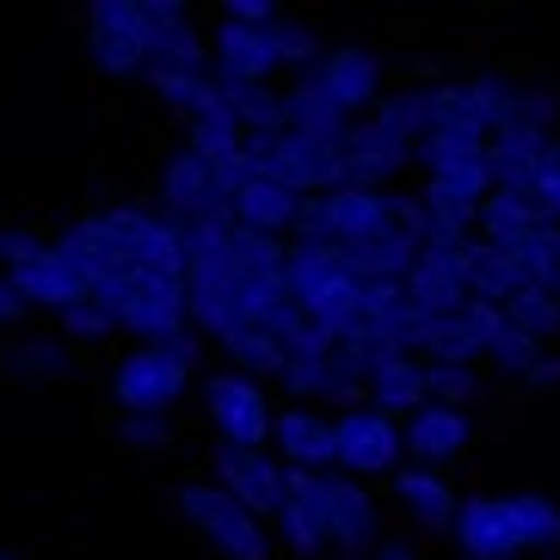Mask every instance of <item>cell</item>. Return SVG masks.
Returning a JSON list of instances; mask_svg holds the SVG:
<instances>
[{
	"instance_id": "cell-5",
	"label": "cell",
	"mask_w": 560,
	"mask_h": 560,
	"mask_svg": "<svg viewBox=\"0 0 560 560\" xmlns=\"http://www.w3.org/2000/svg\"><path fill=\"white\" fill-rule=\"evenodd\" d=\"M198 400H203V419H210L215 444L271 450V395H265V382L234 376V370L215 363L210 376H198Z\"/></svg>"
},
{
	"instance_id": "cell-42",
	"label": "cell",
	"mask_w": 560,
	"mask_h": 560,
	"mask_svg": "<svg viewBox=\"0 0 560 560\" xmlns=\"http://www.w3.org/2000/svg\"><path fill=\"white\" fill-rule=\"evenodd\" d=\"M278 13H283V7H271V0H229L215 19H222V25H253V32H265Z\"/></svg>"
},
{
	"instance_id": "cell-37",
	"label": "cell",
	"mask_w": 560,
	"mask_h": 560,
	"mask_svg": "<svg viewBox=\"0 0 560 560\" xmlns=\"http://www.w3.org/2000/svg\"><path fill=\"white\" fill-rule=\"evenodd\" d=\"M499 314H505V327L529 332L536 346H548V339H560V302L548 296V290H517V296H511Z\"/></svg>"
},
{
	"instance_id": "cell-1",
	"label": "cell",
	"mask_w": 560,
	"mask_h": 560,
	"mask_svg": "<svg viewBox=\"0 0 560 560\" xmlns=\"http://www.w3.org/2000/svg\"><path fill=\"white\" fill-rule=\"evenodd\" d=\"M198 358H203L198 332H179L166 346H130L112 363L105 388H112L124 419H166V412L198 388Z\"/></svg>"
},
{
	"instance_id": "cell-4",
	"label": "cell",
	"mask_w": 560,
	"mask_h": 560,
	"mask_svg": "<svg viewBox=\"0 0 560 560\" xmlns=\"http://www.w3.org/2000/svg\"><path fill=\"white\" fill-rule=\"evenodd\" d=\"M283 283H290V296H296V308L308 320H320L332 332L358 327L363 278H351L346 259L332 247H296V241H283Z\"/></svg>"
},
{
	"instance_id": "cell-11",
	"label": "cell",
	"mask_w": 560,
	"mask_h": 560,
	"mask_svg": "<svg viewBox=\"0 0 560 560\" xmlns=\"http://www.w3.org/2000/svg\"><path fill=\"white\" fill-rule=\"evenodd\" d=\"M499 327H505V314L493 302H468L456 314H431L412 358L425 363V370H480V351H487V339Z\"/></svg>"
},
{
	"instance_id": "cell-13",
	"label": "cell",
	"mask_w": 560,
	"mask_h": 560,
	"mask_svg": "<svg viewBox=\"0 0 560 560\" xmlns=\"http://www.w3.org/2000/svg\"><path fill=\"white\" fill-rule=\"evenodd\" d=\"M210 480L234 499L241 511H253L259 524H271V511L283 499V462L271 450H229L210 444Z\"/></svg>"
},
{
	"instance_id": "cell-8",
	"label": "cell",
	"mask_w": 560,
	"mask_h": 560,
	"mask_svg": "<svg viewBox=\"0 0 560 560\" xmlns=\"http://www.w3.org/2000/svg\"><path fill=\"white\" fill-rule=\"evenodd\" d=\"M320 93H327V105L346 124H363V117L382 105V93H388V62H382V50H370V44H327L320 50V62L302 68Z\"/></svg>"
},
{
	"instance_id": "cell-19",
	"label": "cell",
	"mask_w": 560,
	"mask_h": 560,
	"mask_svg": "<svg viewBox=\"0 0 560 560\" xmlns=\"http://www.w3.org/2000/svg\"><path fill=\"white\" fill-rule=\"evenodd\" d=\"M388 499H395V505L407 511V524L425 529V536H450L456 505H462L450 475H431V468H412V462H400L395 475H388Z\"/></svg>"
},
{
	"instance_id": "cell-33",
	"label": "cell",
	"mask_w": 560,
	"mask_h": 560,
	"mask_svg": "<svg viewBox=\"0 0 560 560\" xmlns=\"http://www.w3.org/2000/svg\"><path fill=\"white\" fill-rule=\"evenodd\" d=\"M215 351H222V370L253 376V382H271L278 376V363H283V346L271 339V332H222Z\"/></svg>"
},
{
	"instance_id": "cell-10",
	"label": "cell",
	"mask_w": 560,
	"mask_h": 560,
	"mask_svg": "<svg viewBox=\"0 0 560 560\" xmlns=\"http://www.w3.org/2000/svg\"><path fill=\"white\" fill-rule=\"evenodd\" d=\"M247 154L259 173H271L296 198H327V191H339V149H320L308 136H290V130L247 136Z\"/></svg>"
},
{
	"instance_id": "cell-3",
	"label": "cell",
	"mask_w": 560,
	"mask_h": 560,
	"mask_svg": "<svg viewBox=\"0 0 560 560\" xmlns=\"http://www.w3.org/2000/svg\"><path fill=\"white\" fill-rule=\"evenodd\" d=\"M173 517H179L191 536H203L210 555H222V560H271V529H265L253 511L234 505L210 475L173 487Z\"/></svg>"
},
{
	"instance_id": "cell-24",
	"label": "cell",
	"mask_w": 560,
	"mask_h": 560,
	"mask_svg": "<svg viewBox=\"0 0 560 560\" xmlns=\"http://www.w3.org/2000/svg\"><path fill=\"white\" fill-rule=\"evenodd\" d=\"M511 517V536H517V560H560V505L536 487H517V493H499Z\"/></svg>"
},
{
	"instance_id": "cell-17",
	"label": "cell",
	"mask_w": 560,
	"mask_h": 560,
	"mask_svg": "<svg viewBox=\"0 0 560 560\" xmlns=\"http://www.w3.org/2000/svg\"><path fill=\"white\" fill-rule=\"evenodd\" d=\"M358 136L382 161L412 166L419 142H425V86H400V93H382V105L358 124Z\"/></svg>"
},
{
	"instance_id": "cell-6",
	"label": "cell",
	"mask_w": 560,
	"mask_h": 560,
	"mask_svg": "<svg viewBox=\"0 0 560 560\" xmlns=\"http://www.w3.org/2000/svg\"><path fill=\"white\" fill-rule=\"evenodd\" d=\"M86 62L105 81H142L149 74V13L142 0H100L86 7Z\"/></svg>"
},
{
	"instance_id": "cell-35",
	"label": "cell",
	"mask_w": 560,
	"mask_h": 560,
	"mask_svg": "<svg viewBox=\"0 0 560 560\" xmlns=\"http://www.w3.org/2000/svg\"><path fill=\"white\" fill-rule=\"evenodd\" d=\"M548 358V346H536L529 332H517V327H499L493 339H487V351H480V370H493L499 382H524L536 363Z\"/></svg>"
},
{
	"instance_id": "cell-39",
	"label": "cell",
	"mask_w": 560,
	"mask_h": 560,
	"mask_svg": "<svg viewBox=\"0 0 560 560\" xmlns=\"http://www.w3.org/2000/svg\"><path fill=\"white\" fill-rule=\"evenodd\" d=\"M425 400H431V407L468 412L480 400V376H475V370H425Z\"/></svg>"
},
{
	"instance_id": "cell-18",
	"label": "cell",
	"mask_w": 560,
	"mask_h": 560,
	"mask_svg": "<svg viewBox=\"0 0 560 560\" xmlns=\"http://www.w3.org/2000/svg\"><path fill=\"white\" fill-rule=\"evenodd\" d=\"M419 173H425V191H419V198L450 210V215H462V222L475 229V210L493 198L487 154H438V161H419Z\"/></svg>"
},
{
	"instance_id": "cell-21",
	"label": "cell",
	"mask_w": 560,
	"mask_h": 560,
	"mask_svg": "<svg viewBox=\"0 0 560 560\" xmlns=\"http://www.w3.org/2000/svg\"><path fill=\"white\" fill-rule=\"evenodd\" d=\"M271 456L283 468H332V412L320 407H278L271 412Z\"/></svg>"
},
{
	"instance_id": "cell-26",
	"label": "cell",
	"mask_w": 560,
	"mask_h": 560,
	"mask_svg": "<svg viewBox=\"0 0 560 560\" xmlns=\"http://www.w3.org/2000/svg\"><path fill=\"white\" fill-rule=\"evenodd\" d=\"M363 400L388 419H412V412L425 407V363L395 351V358H376L370 382H363Z\"/></svg>"
},
{
	"instance_id": "cell-16",
	"label": "cell",
	"mask_w": 560,
	"mask_h": 560,
	"mask_svg": "<svg viewBox=\"0 0 560 560\" xmlns=\"http://www.w3.org/2000/svg\"><path fill=\"white\" fill-rule=\"evenodd\" d=\"M149 13V68H179V74H210V37L198 32V13L179 0H142Z\"/></svg>"
},
{
	"instance_id": "cell-25",
	"label": "cell",
	"mask_w": 560,
	"mask_h": 560,
	"mask_svg": "<svg viewBox=\"0 0 560 560\" xmlns=\"http://www.w3.org/2000/svg\"><path fill=\"white\" fill-rule=\"evenodd\" d=\"M210 74H229V81H278V62H271L265 32H253V25H222V19H215Z\"/></svg>"
},
{
	"instance_id": "cell-41",
	"label": "cell",
	"mask_w": 560,
	"mask_h": 560,
	"mask_svg": "<svg viewBox=\"0 0 560 560\" xmlns=\"http://www.w3.org/2000/svg\"><path fill=\"white\" fill-rule=\"evenodd\" d=\"M62 339H81V346H105V339H117V327L105 320L93 302L86 308H74V314H62Z\"/></svg>"
},
{
	"instance_id": "cell-29",
	"label": "cell",
	"mask_w": 560,
	"mask_h": 560,
	"mask_svg": "<svg viewBox=\"0 0 560 560\" xmlns=\"http://www.w3.org/2000/svg\"><path fill=\"white\" fill-rule=\"evenodd\" d=\"M505 259V271L517 278V290H548L560 271V229H524L517 241L493 247Z\"/></svg>"
},
{
	"instance_id": "cell-50",
	"label": "cell",
	"mask_w": 560,
	"mask_h": 560,
	"mask_svg": "<svg viewBox=\"0 0 560 560\" xmlns=\"http://www.w3.org/2000/svg\"><path fill=\"white\" fill-rule=\"evenodd\" d=\"M0 560H7V555H0Z\"/></svg>"
},
{
	"instance_id": "cell-36",
	"label": "cell",
	"mask_w": 560,
	"mask_h": 560,
	"mask_svg": "<svg viewBox=\"0 0 560 560\" xmlns=\"http://www.w3.org/2000/svg\"><path fill=\"white\" fill-rule=\"evenodd\" d=\"M462 271H468V296H475V302H493V308H505V302L517 296V278L505 271V259H499L487 241H468V253H462Z\"/></svg>"
},
{
	"instance_id": "cell-48",
	"label": "cell",
	"mask_w": 560,
	"mask_h": 560,
	"mask_svg": "<svg viewBox=\"0 0 560 560\" xmlns=\"http://www.w3.org/2000/svg\"><path fill=\"white\" fill-rule=\"evenodd\" d=\"M548 142H555V149H560V130H555V136H548Z\"/></svg>"
},
{
	"instance_id": "cell-43",
	"label": "cell",
	"mask_w": 560,
	"mask_h": 560,
	"mask_svg": "<svg viewBox=\"0 0 560 560\" xmlns=\"http://www.w3.org/2000/svg\"><path fill=\"white\" fill-rule=\"evenodd\" d=\"M370 560H431L425 542L419 536H400V529H382L376 548H370Z\"/></svg>"
},
{
	"instance_id": "cell-38",
	"label": "cell",
	"mask_w": 560,
	"mask_h": 560,
	"mask_svg": "<svg viewBox=\"0 0 560 560\" xmlns=\"http://www.w3.org/2000/svg\"><path fill=\"white\" fill-rule=\"evenodd\" d=\"M179 444V431L173 419H124L117 412V450H130V456H161V450Z\"/></svg>"
},
{
	"instance_id": "cell-49",
	"label": "cell",
	"mask_w": 560,
	"mask_h": 560,
	"mask_svg": "<svg viewBox=\"0 0 560 560\" xmlns=\"http://www.w3.org/2000/svg\"><path fill=\"white\" fill-rule=\"evenodd\" d=\"M0 229H7V222H0Z\"/></svg>"
},
{
	"instance_id": "cell-15",
	"label": "cell",
	"mask_w": 560,
	"mask_h": 560,
	"mask_svg": "<svg viewBox=\"0 0 560 560\" xmlns=\"http://www.w3.org/2000/svg\"><path fill=\"white\" fill-rule=\"evenodd\" d=\"M475 412H456V407H419L412 419H400V450H407L412 468H431V475H444L450 462H462L475 450Z\"/></svg>"
},
{
	"instance_id": "cell-12",
	"label": "cell",
	"mask_w": 560,
	"mask_h": 560,
	"mask_svg": "<svg viewBox=\"0 0 560 560\" xmlns=\"http://www.w3.org/2000/svg\"><path fill=\"white\" fill-rule=\"evenodd\" d=\"M271 382H278L283 407H363V382L339 363V351H283Z\"/></svg>"
},
{
	"instance_id": "cell-47",
	"label": "cell",
	"mask_w": 560,
	"mask_h": 560,
	"mask_svg": "<svg viewBox=\"0 0 560 560\" xmlns=\"http://www.w3.org/2000/svg\"><path fill=\"white\" fill-rule=\"evenodd\" d=\"M339 560H370V555H339Z\"/></svg>"
},
{
	"instance_id": "cell-7",
	"label": "cell",
	"mask_w": 560,
	"mask_h": 560,
	"mask_svg": "<svg viewBox=\"0 0 560 560\" xmlns=\"http://www.w3.org/2000/svg\"><path fill=\"white\" fill-rule=\"evenodd\" d=\"M154 210L179 215V222H191V229H222V222H234L222 173H215L203 154H191L185 142L166 149L161 173H154Z\"/></svg>"
},
{
	"instance_id": "cell-22",
	"label": "cell",
	"mask_w": 560,
	"mask_h": 560,
	"mask_svg": "<svg viewBox=\"0 0 560 560\" xmlns=\"http://www.w3.org/2000/svg\"><path fill=\"white\" fill-rule=\"evenodd\" d=\"M278 105H283V130H290V136H308V142H320V149H346L351 124L332 112L327 93H320L308 74H283Z\"/></svg>"
},
{
	"instance_id": "cell-45",
	"label": "cell",
	"mask_w": 560,
	"mask_h": 560,
	"mask_svg": "<svg viewBox=\"0 0 560 560\" xmlns=\"http://www.w3.org/2000/svg\"><path fill=\"white\" fill-rule=\"evenodd\" d=\"M548 382H560V358H542L536 370L524 376V388H548Z\"/></svg>"
},
{
	"instance_id": "cell-28",
	"label": "cell",
	"mask_w": 560,
	"mask_h": 560,
	"mask_svg": "<svg viewBox=\"0 0 560 560\" xmlns=\"http://www.w3.org/2000/svg\"><path fill=\"white\" fill-rule=\"evenodd\" d=\"M68 370H74V351H68L62 332L56 339H7L0 346V376H19V382H32V388H50Z\"/></svg>"
},
{
	"instance_id": "cell-20",
	"label": "cell",
	"mask_w": 560,
	"mask_h": 560,
	"mask_svg": "<svg viewBox=\"0 0 560 560\" xmlns=\"http://www.w3.org/2000/svg\"><path fill=\"white\" fill-rule=\"evenodd\" d=\"M450 542H456L462 560H517V536H511L505 499H499V493H468L456 505Z\"/></svg>"
},
{
	"instance_id": "cell-31",
	"label": "cell",
	"mask_w": 560,
	"mask_h": 560,
	"mask_svg": "<svg viewBox=\"0 0 560 560\" xmlns=\"http://www.w3.org/2000/svg\"><path fill=\"white\" fill-rule=\"evenodd\" d=\"M179 130H185V149H191V154H203L210 166L234 161V154H241V142H247V136H241V124H234V117L222 112V100L198 105V112L185 117Z\"/></svg>"
},
{
	"instance_id": "cell-40",
	"label": "cell",
	"mask_w": 560,
	"mask_h": 560,
	"mask_svg": "<svg viewBox=\"0 0 560 560\" xmlns=\"http://www.w3.org/2000/svg\"><path fill=\"white\" fill-rule=\"evenodd\" d=\"M44 241H50V234H37V229H0V278L19 271V265H32L37 253H44Z\"/></svg>"
},
{
	"instance_id": "cell-14",
	"label": "cell",
	"mask_w": 560,
	"mask_h": 560,
	"mask_svg": "<svg viewBox=\"0 0 560 560\" xmlns=\"http://www.w3.org/2000/svg\"><path fill=\"white\" fill-rule=\"evenodd\" d=\"M7 283H13V296L25 302V308H50L56 320L93 302V278H86V271H81L74 259H68V253L56 247V241H44V253H37L32 265L7 271Z\"/></svg>"
},
{
	"instance_id": "cell-34",
	"label": "cell",
	"mask_w": 560,
	"mask_h": 560,
	"mask_svg": "<svg viewBox=\"0 0 560 560\" xmlns=\"http://www.w3.org/2000/svg\"><path fill=\"white\" fill-rule=\"evenodd\" d=\"M142 86H149L154 100H161V112H173L179 124L198 112V105L215 100V81H210V74H179V68H149V74H142Z\"/></svg>"
},
{
	"instance_id": "cell-44",
	"label": "cell",
	"mask_w": 560,
	"mask_h": 560,
	"mask_svg": "<svg viewBox=\"0 0 560 560\" xmlns=\"http://www.w3.org/2000/svg\"><path fill=\"white\" fill-rule=\"evenodd\" d=\"M25 314H32V308H25V302L13 296V283L0 278V332H13L19 320H25Z\"/></svg>"
},
{
	"instance_id": "cell-32",
	"label": "cell",
	"mask_w": 560,
	"mask_h": 560,
	"mask_svg": "<svg viewBox=\"0 0 560 560\" xmlns=\"http://www.w3.org/2000/svg\"><path fill=\"white\" fill-rule=\"evenodd\" d=\"M271 542H283L296 560H314V555H327V542H320V524H314V511H308V499L296 493V487H283V499H278V511H271Z\"/></svg>"
},
{
	"instance_id": "cell-30",
	"label": "cell",
	"mask_w": 560,
	"mask_h": 560,
	"mask_svg": "<svg viewBox=\"0 0 560 560\" xmlns=\"http://www.w3.org/2000/svg\"><path fill=\"white\" fill-rule=\"evenodd\" d=\"M265 44H271V62H278V74H302V68L320 62V50H327V32H320L314 19H296L290 7H283V13L265 25Z\"/></svg>"
},
{
	"instance_id": "cell-23",
	"label": "cell",
	"mask_w": 560,
	"mask_h": 560,
	"mask_svg": "<svg viewBox=\"0 0 560 560\" xmlns=\"http://www.w3.org/2000/svg\"><path fill=\"white\" fill-rule=\"evenodd\" d=\"M407 296L419 302L425 314H456V308H468V271H462V253H431V247H419L412 253V265H407Z\"/></svg>"
},
{
	"instance_id": "cell-2",
	"label": "cell",
	"mask_w": 560,
	"mask_h": 560,
	"mask_svg": "<svg viewBox=\"0 0 560 560\" xmlns=\"http://www.w3.org/2000/svg\"><path fill=\"white\" fill-rule=\"evenodd\" d=\"M283 487H296V493L308 499L314 524H320V542H327L332 555H370V548H376L382 511H376V493H370L363 480L339 475V468H320V475L283 468Z\"/></svg>"
},
{
	"instance_id": "cell-27",
	"label": "cell",
	"mask_w": 560,
	"mask_h": 560,
	"mask_svg": "<svg viewBox=\"0 0 560 560\" xmlns=\"http://www.w3.org/2000/svg\"><path fill=\"white\" fill-rule=\"evenodd\" d=\"M222 112L241 124V136H278L283 130V105H278V81H229V74H210Z\"/></svg>"
},
{
	"instance_id": "cell-46",
	"label": "cell",
	"mask_w": 560,
	"mask_h": 560,
	"mask_svg": "<svg viewBox=\"0 0 560 560\" xmlns=\"http://www.w3.org/2000/svg\"><path fill=\"white\" fill-rule=\"evenodd\" d=\"M548 296H555V302H560V271H555V283H548Z\"/></svg>"
},
{
	"instance_id": "cell-9",
	"label": "cell",
	"mask_w": 560,
	"mask_h": 560,
	"mask_svg": "<svg viewBox=\"0 0 560 560\" xmlns=\"http://www.w3.org/2000/svg\"><path fill=\"white\" fill-rule=\"evenodd\" d=\"M407 462L400 450V419L376 412L370 400L363 407H346L332 412V468L351 480H388Z\"/></svg>"
}]
</instances>
